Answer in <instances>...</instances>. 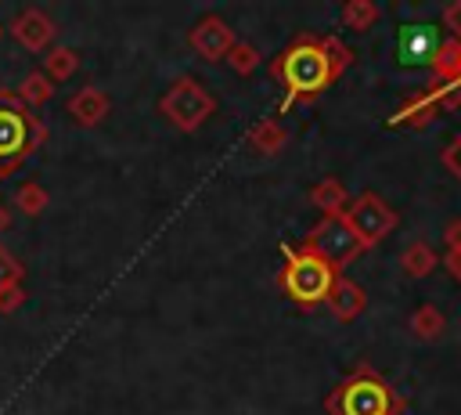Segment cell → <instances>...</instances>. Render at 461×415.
I'll return each mask as SVG.
<instances>
[{
	"label": "cell",
	"instance_id": "cell-24",
	"mask_svg": "<svg viewBox=\"0 0 461 415\" xmlns=\"http://www.w3.org/2000/svg\"><path fill=\"white\" fill-rule=\"evenodd\" d=\"M22 278H25V263L7 245H0V289L4 285H22Z\"/></svg>",
	"mask_w": 461,
	"mask_h": 415
},
{
	"label": "cell",
	"instance_id": "cell-10",
	"mask_svg": "<svg viewBox=\"0 0 461 415\" xmlns=\"http://www.w3.org/2000/svg\"><path fill=\"white\" fill-rule=\"evenodd\" d=\"M7 32L25 47V51H32V54H40V51H50L54 47V18L47 14V11H40V7H25L11 25H7Z\"/></svg>",
	"mask_w": 461,
	"mask_h": 415
},
{
	"label": "cell",
	"instance_id": "cell-29",
	"mask_svg": "<svg viewBox=\"0 0 461 415\" xmlns=\"http://www.w3.org/2000/svg\"><path fill=\"white\" fill-rule=\"evenodd\" d=\"M0 40H4V25H0Z\"/></svg>",
	"mask_w": 461,
	"mask_h": 415
},
{
	"label": "cell",
	"instance_id": "cell-6",
	"mask_svg": "<svg viewBox=\"0 0 461 415\" xmlns=\"http://www.w3.org/2000/svg\"><path fill=\"white\" fill-rule=\"evenodd\" d=\"M299 249H306L310 256L324 260V263H328V267H335V271L349 267V263H353V260H360V253H364L360 238L353 235V227L346 224V217H342V213H335V217H321V220L306 231V238H303V245H299Z\"/></svg>",
	"mask_w": 461,
	"mask_h": 415
},
{
	"label": "cell",
	"instance_id": "cell-20",
	"mask_svg": "<svg viewBox=\"0 0 461 415\" xmlns=\"http://www.w3.org/2000/svg\"><path fill=\"white\" fill-rule=\"evenodd\" d=\"M378 4L375 0H346L342 4V25L346 29H353V32H367V29H375V22H378Z\"/></svg>",
	"mask_w": 461,
	"mask_h": 415
},
{
	"label": "cell",
	"instance_id": "cell-7",
	"mask_svg": "<svg viewBox=\"0 0 461 415\" xmlns=\"http://www.w3.org/2000/svg\"><path fill=\"white\" fill-rule=\"evenodd\" d=\"M346 224L353 227V235L360 238L364 249H375L389 231H396L400 213L378 195V191H360L357 198H349V206L342 209Z\"/></svg>",
	"mask_w": 461,
	"mask_h": 415
},
{
	"label": "cell",
	"instance_id": "cell-25",
	"mask_svg": "<svg viewBox=\"0 0 461 415\" xmlns=\"http://www.w3.org/2000/svg\"><path fill=\"white\" fill-rule=\"evenodd\" d=\"M439 162H443V166H447V173H450V177L461 184V130H457V134L447 141V148L439 152Z\"/></svg>",
	"mask_w": 461,
	"mask_h": 415
},
{
	"label": "cell",
	"instance_id": "cell-2",
	"mask_svg": "<svg viewBox=\"0 0 461 415\" xmlns=\"http://www.w3.org/2000/svg\"><path fill=\"white\" fill-rule=\"evenodd\" d=\"M324 411L328 415H403L407 401L364 361L324 397Z\"/></svg>",
	"mask_w": 461,
	"mask_h": 415
},
{
	"label": "cell",
	"instance_id": "cell-4",
	"mask_svg": "<svg viewBox=\"0 0 461 415\" xmlns=\"http://www.w3.org/2000/svg\"><path fill=\"white\" fill-rule=\"evenodd\" d=\"M281 256H285V263H281V271H277V285L285 289V296H288L292 303H299V307H321V303L328 300V292H331L339 271L328 267L324 260L310 256L306 249L288 245V242L281 245Z\"/></svg>",
	"mask_w": 461,
	"mask_h": 415
},
{
	"label": "cell",
	"instance_id": "cell-15",
	"mask_svg": "<svg viewBox=\"0 0 461 415\" xmlns=\"http://www.w3.org/2000/svg\"><path fill=\"white\" fill-rule=\"evenodd\" d=\"M400 267L407 278H429L436 267H439V253L429 245V242H411L403 253H400Z\"/></svg>",
	"mask_w": 461,
	"mask_h": 415
},
{
	"label": "cell",
	"instance_id": "cell-9",
	"mask_svg": "<svg viewBox=\"0 0 461 415\" xmlns=\"http://www.w3.org/2000/svg\"><path fill=\"white\" fill-rule=\"evenodd\" d=\"M187 43H191V51H194L202 61H227V54H230V47L238 43V36H234V29H230L220 14H202V18L191 25Z\"/></svg>",
	"mask_w": 461,
	"mask_h": 415
},
{
	"label": "cell",
	"instance_id": "cell-14",
	"mask_svg": "<svg viewBox=\"0 0 461 415\" xmlns=\"http://www.w3.org/2000/svg\"><path fill=\"white\" fill-rule=\"evenodd\" d=\"M249 144L259 152V155H277L285 144H288V130L270 115V119H259L249 126Z\"/></svg>",
	"mask_w": 461,
	"mask_h": 415
},
{
	"label": "cell",
	"instance_id": "cell-27",
	"mask_svg": "<svg viewBox=\"0 0 461 415\" xmlns=\"http://www.w3.org/2000/svg\"><path fill=\"white\" fill-rule=\"evenodd\" d=\"M443 25H447L450 40H457V43H461V0H454V4H447V7H443Z\"/></svg>",
	"mask_w": 461,
	"mask_h": 415
},
{
	"label": "cell",
	"instance_id": "cell-26",
	"mask_svg": "<svg viewBox=\"0 0 461 415\" xmlns=\"http://www.w3.org/2000/svg\"><path fill=\"white\" fill-rule=\"evenodd\" d=\"M25 300H29V292H25L22 285H4V289H0V314H14Z\"/></svg>",
	"mask_w": 461,
	"mask_h": 415
},
{
	"label": "cell",
	"instance_id": "cell-11",
	"mask_svg": "<svg viewBox=\"0 0 461 415\" xmlns=\"http://www.w3.org/2000/svg\"><path fill=\"white\" fill-rule=\"evenodd\" d=\"M65 112H68V119L72 123H79V126H97L108 112H112V97L101 90V87H79L68 101H65Z\"/></svg>",
	"mask_w": 461,
	"mask_h": 415
},
{
	"label": "cell",
	"instance_id": "cell-23",
	"mask_svg": "<svg viewBox=\"0 0 461 415\" xmlns=\"http://www.w3.org/2000/svg\"><path fill=\"white\" fill-rule=\"evenodd\" d=\"M227 65L238 72V76H252L256 69H259V51L252 47V43H234L230 47V54H227Z\"/></svg>",
	"mask_w": 461,
	"mask_h": 415
},
{
	"label": "cell",
	"instance_id": "cell-18",
	"mask_svg": "<svg viewBox=\"0 0 461 415\" xmlns=\"http://www.w3.org/2000/svg\"><path fill=\"white\" fill-rule=\"evenodd\" d=\"M76 69H79V54H76L72 47H50L47 58H43V76H47L50 83H65V79H72Z\"/></svg>",
	"mask_w": 461,
	"mask_h": 415
},
{
	"label": "cell",
	"instance_id": "cell-1",
	"mask_svg": "<svg viewBox=\"0 0 461 415\" xmlns=\"http://www.w3.org/2000/svg\"><path fill=\"white\" fill-rule=\"evenodd\" d=\"M349 65H353V51L339 36H317V32L295 36L270 61V79L281 87L277 112H288L295 101H313L331 83H339V76Z\"/></svg>",
	"mask_w": 461,
	"mask_h": 415
},
{
	"label": "cell",
	"instance_id": "cell-21",
	"mask_svg": "<svg viewBox=\"0 0 461 415\" xmlns=\"http://www.w3.org/2000/svg\"><path fill=\"white\" fill-rule=\"evenodd\" d=\"M47 202H50V195H47V188L36 184V180H25V184L14 191V206H18L25 217H40V213L47 209Z\"/></svg>",
	"mask_w": 461,
	"mask_h": 415
},
{
	"label": "cell",
	"instance_id": "cell-12",
	"mask_svg": "<svg viewBox=\"0 0 461 415\" xmlns=\"http://www.w3.org/2000/svg\"><path fill=\"white\" fill-rule=\"evenodd\" d=\"M324 303H328V310H331L339 321H357V318L364 314V307H367V292H364V289H360L353 278L339 274Z\"/></svg>",
	"mask_w": 461,
	"mask_h": 415
},
{
	"label": "cell",
	"instance_id": "cell-8",
	"mask_svg": "<svg viewBox=\"0 0 461 415\" xmlns=\"http://www.w3.org/2000/svg\"><path fill=\"white\" fill-rule=\"evenodd\" d=\"M443 32L429 22H411V25H400V36H396V61L403 69H432V61L439 58L443 51Z\"/></svg>",
	"mask_w": 461,
	"mask_h": 415
},
{
	"label": "cell",
	"instance_id": "cell-19",
	"mask_svg": "<svg viewBox=\"0 0 461 415\" xmlns=\"http://www.w3.org/2000/svg\"><path fill=\"white\" fill-rule=\"evenodd\" d=\"M411 332L418 336V339H439L443 336V328H447V318H443V310L436 307V303H421L414 314H411Z\"/></svg>",
	"mask_w": 461,
	"mask_h": 415
},
{
	"label": "cell",
	"instance_id": "cell-3",
	"mask_svg": "<svg viewBox=\"0 0 461 415\" xmlns=\"http://www.w3.org/2000/svg\"><path fill=\"white\" fill-rule=\"evenodd\" d=\"M43 141L47 123L32 108H25L11 90H0V180L11 177Z\"/></svg>",
	"mask_w": 461,
	"mask_h": 415
},
{
	"label": "cell",
	"instance_id": "cell-16",
	"mask_svg": "<svg viewBox=\"0 0 461 415\" xmlns=\"http://www.w3.org/2000/svg\"><path fill=\"white\" fill-rule=\"evenodd\" d=\"M429 72H432L429 83H447V87L461 90V43H457V40H447Z\"/></svg>",
	"mask_w": 461,
	"mask_h": 415
},
{
	"label": "cell",
	"instance_id": "cell-5",
	"mask_svg": "<svg viewBox=\"0 0 461 415\" xmlns=\"http://www.w3.org/2000/svg\"><path fill=\"white\" fill-rule=\"evenodd\" d=\"M158 112L180 130V134H194L202 130L212 115H216V97L209 94V87L194 76H180L158 101Z\"/></svg>",
	"mask_w": 461,
	"mask_h": 415
},
{
	"label": "cell",
	"instance_id": "cell-28",
	"mask_svg": "<svg viewBox=\"0 0 461 415\" xmlns=\"http://www.w3.org/2000/svg\"><path fill=\"white\" fill-rule=\"evenodd\" d=\"M4 224H7V213H4V206H0V231H4Z\"/></svg>",
	"mask_w": 461,
	"mask_h": 415
},
{
	"label": "cell",
	"instance_id": "cell-17",
	"mask_svg": "<svg viewBox=\"0 0 461 415\" xmlns=\"http://www.w3.org/2000/svg\"><path fill=\"white\" fill-rule=\"evenodd\" d=\"M14 97H18L25 108H40V105H47V101L54 97V83L43 76V69H32V72H25V76H22V83H18Z\"/></svg>",
	"mask_w": 461,
	"mask_h": 415
},
{
	"label": "cell",
	"instance_id": "cell-22",
	"mask_svg": "<svg viewBox=\"0 0 461 415\" xmlns=\"http://www.w3.org/2000/svg\"><path fill=\"white\" fill-rule=\"evenodd\" d=\"M443 245H447L443 263H447V271L461 281V217H457V220H450V224L443 227Z\"/></svg>",
	"mask_w": 461,
	"mask_h": 415
},
{
	"label": "cell",
	"instance_id": "cell-13",
	"mask_svg": "<svg viewBox=\"0 0 461 415\" xmlns=\"http://www.w3.org/2000/svg\"><path fill=\"white\" fill-rule=\"evenodd\" d=\"M310 202L321 209V217H335V213H342L349 206V191H346V184L339 177H324V180H317L310 188Z\"/></svg>",
	"mask_w": 461,
	"mask_h": 415
}]
</instances>
